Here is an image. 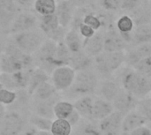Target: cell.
<instances>
[{
  "instance_id": "cell-1",
  "label": "cell",
  "mask_w": 151,
  "mask_h": 135,
  "mask_svg": "<svg viewBox=\"0 0 151 135\" xmlns=\"http://www.w3.org/2000/svg\"><path fill=\"white\" fill-rule=\"evenodd\" d=\"M35 59L31 55L21 51L12 42L7 44L1 54L0 72L4 73H15L22 70L35 67Z\"/></svg>"
},
{
  "instance_id": "cell-2",
  "label": "cell",
  "mask_w": 151,
  "mask_h": 135,
  "mask_svg": "<svg viewBox=\"0 0 151 135\" xmlns=\"http://www.w3.org/2000/svg\"><path fill=\"white\" fill-rule=\"evenodd\" d=\"M122 88L132 94L139 101L151 93V80L137 73L134 68L125 70L121 76Z\"/></svg>"
},
{
  "instance_id": "cell-3",
  "label": "cell",
  "mask_w": 151,
  "mask_h": 135,
  "mask_svg": "<svg viewBox=\"0 0 151 135\" xmlns=\"http://www.w3.org/2000/svg\"><path fill=\"white\" fill-rule=\"evenodd\" d=\"M98 84V76L95 70L88 69L76 72L74 81L66 90V93L69 96L79 99L83 96L93 95L96 92Z\"/></svg>"
},
{
  "instance_id": "cell-4",
  "label": "cell",
  "mask_w": 151,
  "mask_h": 135,
  "mask_svg": "<svg viewBox=\"0 0 151 135\" xmlns=\"http://www.w3.org/2000/svg\"><path fill=\"white\" fill-rule=\"evenodd\" d=\"M126 63L125 51L106 52L104 51L94 57L93 67L96 74L104 77H111Z\"/></svg>"
},
{
  "instance_id": "cell-5",
  "label": "cell",
  "mask_w": 151,
  "mask_h": 135,
  "mask_svg": "<svg viewBox=\"0 0 151 135\" xmlns=\"http://www.w3.org/2000/svg\"><path fill=\"white\" fill-rule=\"evenodd\" d=\"M47 38L38 29H34L12 35V43L21 51L34 56Z\"/></svg>"
},
{
  "instance_id": "cell-6",
  "label": "cell",
  "mask_w": 151,
  "mask_h": 135,
  "mask_svg": "<svg viewBox=\"0 0 151 135\" xmlns=\"http://www.w3.org/2000/svg\"><path fill=\"white\" fill-rule=\"evenodd\" d=\"M57 50V42L52 40L46 39L39 50L34 54L35 62L37 63V66L48 74L51 73L56 68L55 65V54Z\"/></svg>"
},
{
  "instance_id": "cell-7",
  "label": "cell",
  "mask_w": 151,
  "mask_h": 135,
  "mask_svg": "<svg viewBox=\"0 0 151 135\" xmlns=\"http://www.w3.org/2000/svg\"><path fill=\"white\" fill-rule=\"evenodd\" d=\"M38 29L47 39L52 40L57 43L64 42L65 35L67 32V29L60 26L56 14L38 17Z\"/></svg>"
},
{
  "instance_id": "cell-8",
  "label": "cell",
  "mask_w": 151,
  "mask_h": 135,
  "mask_svg": "<svg viewBox=\"0 0 151 135\" xmlns=\"http://www.w3.org/2000/svg\"><path fill=\"white\" fill-rule=\"evenodd\" d=\"M76 72L69 65L56 67L51 73L50 82L57 91H66L73 83Z\"/></svg>"
},
{
  "instance_id": "cell-9",
  "label": "cell",
  "mask_w": 151,
  "mask_h": 135,
  "mask_svg": "<svg viewBox=\"0 0 151 135\" xmlns=\"http://www.w3.org/2000/svg\"><path fill=\"white\" fill-rule=\"evenodd\" d=\"M38 27V17L35 12L21 11L12 21L8 32L13 35L16 34L30 31Z\"/></svg>"
},
{
  "instance_id": "cell-10",
  "label": "cell",
  "mask_w": 151,
  "mask_h": 135,
  "mask_svg": "<svg viewBox=\"0 0 151 135\" xmlns=\"http://www.w3.org/2000/svg\"><path fill=\"white\" fill-rule=\"evenodd\" d=\"M25 126V119L21 113L8 111L0 125V135H19Z\"/></svg>"
},
{
  "instance_id": "cell-11",
  "label": "cell",
  "mask_w": 151,
  "mask_h": 135,
  "mask_svg": "<svg viewBox=\"0 0 151 135\" xmlns=\"http://www.w3.org/2000/svg\"><path fill=\"white\" fill-rule=\"evenodd\" d=\"M127 49L128 44L116 29L115 22L109 26L105 31H104V51H126Z\"/></svg>"
},
{
  "instance_id": "cell-12",
  "label": "cell",
  "mask_w": 151,
  "mask_h": 135,
  "mask_svg": "<svg viewBox=\"0 0 151 135\" xmlns=\"http://www.w3.org/2000/svg\"><path fill=\"white\" fill-rule=\"evenodd\" d=\"M138 104L139 100L124 88H119L117 96L112 101L114 111L124 115L135 111L138 107Z\"/></svg>"
},
{
  "instance_id": "cell-13",
  "label": "cell",
  "mask_w": 151,
  "mask_h": 135,
  "mask_svg": "<svg viewBox=\"0 0 151 135\" xmlns=\"http://www.w3.org/2000/svg\"><path fill=\"white\" fill-rule=\"evenodd\" d=\"M21 11L13 0H0V28L8 31L12 21Z\"/></svg>"
},
{
  "instance_id": "cell-14",
  "label": "cell",
  "mask_w": 151,
  "mask_h": 135,
  "mask_svg": "<svg viewBox=\"0 0 151 135\" xmlns=\"http://www.w3.org/2000/svg\"><path fill=\"white\" fill-rule=\"evenodd\" d=\"M124 114L113 111L111 115L99 121L98 127L103 135H120Z\"/></svg>"
},
{
  "instance_id": "cell-15",
  "label": "cell",
  "mask_w": 151,
  "mask_h": 135,
  "mask_svg": "<svg viewBox=\"0 0 151 135\" xmlns=\"http://www.w3.org/2000/svg\"><path fill=\"white\" fill-rule=\"evenodd\" d=\"M76 9L77 8L74 6V4L69 0L58 1L55 14L62 27L65 29L70 27Z\"/></svg>"
},
{
  "instance_id": "cell-16",
  "label": "cell",
  "mask_w": 151,
  "mask_h": 135,
  "mask_svg": "<svg viewBox=\"0 0 151 135\" xmlns=\"http://www.w3.org/2000/svg\"><path fill=\"white\" fill-rule=\"evenodd\" d=\"M127 14L132 18L135 27L151 25V0H141L140 4Z\"/></svg>"
},
{
  "instance_id": "cell-17",
  "label": "cell",
  "mask_w": 151,
  "mask_h": 135,
  "mask_svg": "<svg viewBox=\"0 0 151 135\" xmlns=\"http://www.w3.org/2000/svg\"><path fill=\"white\" fill-rule=\"evenodd\" d=\"M57 95L48 100L44 101H37V100H33L31 103V108L33 111L32 114L37 115L39 117L48 118L50 120L55 119L54 116V106L55 104L58 102L57 98Z\"/></svg>"
},
{
  "instance_id": "cell-18",
  "label": "cell",
  "mask_w": 151,
  "mask_h": 135,
  "mask_svg": "<svg viewBox=\"0 0 151 135\" xmlns=\"http://www.w3.org/2000/svg\"><path fill=\"white\" fill-rule=\"evenodd\" d=\"M125 55L126 63L130 67H133L141 60L151 57V42L128 48L125 51Z\"/></svg>"
},
{
  "instance_id": "cell-19",
  "label": "cell",
  "mask_w": 151,
  "mask_h": 135,
  "mask_svg": "<svg viewBox=\"0 0 151 135\" xmlns=\"http://www.w3.org/2000/svg\"><path fill=\"white\" fill-rule=\"evenodd\" d=\"M148 118L143 116L138 111H133L124 116L122 121L121 134L122 135H128L134 130L145 126L147 124Z\"/></svg>"
},
{
  "instance_id": "cell-20",
  "label": "cell",
  "mask_w": 151,
  "mask_h": 135,
  "mask_svg": "<svg viewBox=\"0 0 151 135\" xmlns=\"http://www.w3.org/2000/svg\"><path fill=\"white\" fill-rule=\"evenodd\" d=\"M83 51L92 58L104 52V31H98L92 37L84 39Z\"/></svg>"
},
{
  "instance_id": "cell-21",
  "label": "cell",
  "mask_w": 151,
  "mask_h": 135,
  "mask_svg": "<svg viewBox=\"0 0 151 135\" xmlns=\"http://www.w3.org/2000/svg\"><path fill=\"white\" fill-rule=\"evenodd\" d=\"M114 111L112 103L95 96L92 107V121H101Z\"/></svg>"
},
{
  "instance_id": "cell-22",
  "label": "cell",
  "mask_w": 151,
  "mask_h": 135,
  "mask_svg": "<svg viewBox=\"0 0 151 135\" xmlns=\"http://www.w3.org/2000/svg\"><path fill=\"white\" fill-rule=\"evenodd\" d=\"M151 42V25L136 26L129 35L128 48Z\"/></svg>"
},
{
  "instance_id": "cell-23",
  "label": "cell",
  "mask_w": 151,
  "mask_h": 135,
  "mask_svg": "<svg viewBox=\"0 0 151 135\" xmlns=\"http://www.w3.org/2000/svg\"><path fill=\"white\" fill-rule=\"evenodd\" d=\"M94 58L88 56L83 50L75 54H72L69 66H71L75 72L92 69Z\"/></svg>"
},
{
  "instance_id": "cell-24",
  "label": "cell",
  "mask_w": 151,
  "mask_h": 135,
  "mask_svg": "<svg viewBox=\"0 0 151 135\" xmlns=\"http://www.w3.org/2000/svg\"><path fill=\"white\" fill-rule=\"evenodd\" d=\"M95 96L93 95L81 97L73 103L74 109L83 119L92 121V107Z\"/></svg>"
},
{
  "instance_id": "cell-25",
  "label": "cell",
  "mask_w": 151,
  "mask_h": 135,
  "mask_svg": "<svg viewBox=\"0 0 151 135\" xmlns=\"http://www.w3.org/2000/svg\"><path fill=\"white\" fill-rule=\"evenodd\" d=\"M115 27L118 32L122 35L126 42L128 44L129 35L133 32V30L135 27L134 22L132 19V18L127 15L122 13L119 17H118L115 20Z\"/></svg>"
},
{
  "instance_id": "cell-26",
  "label": "cell",
  "mask_w": 151,
  "mask_h": 135,
  "mask_svg": "<svg viewBox=\"0 0 151 135\" xmlns=\"http://www.w3.org/2000/svg\"><path fill=\"white\" fill-rule=\"evenodd\" d=\"M83 38L78 31L69 28L65 35L64 42L72 54H75L83 50Z\"/></svg>"
},
{
  "instance_id": "cell-27",
  "label": "cell",
  "mask_w": 151,
  "mask_h": 135,
  "mask_svg": "<svg viewBox=\"0 0 151 135\" xmlns=\"http://www.w3.org/2000/svg\"><path fill=\"white\" fill-rule=\"evenodd\" d=\"M96 89H98L99 97L112 103L119 90V88L118 84L114 81L110 80H104L100 84H98Z\"/></svg>"
},
{
  "instance_id": "cell-28",
  "label": "cell",
  "mask_w": 151,
  "mask_h": 135,
  "mask_svg": "<svg viewBox=\"0 0 151 135\" xmlns=\"http://www.w3.org/2000/svg\"><path fill=\"white\" fill-rule=\"evenodd\" d=\"M58 0H35L33 9L38 17L55 14Z\"/></svg>"
},
{
  "instance_id": "cell-29",
  "label": "cell",
  "mask_w": 151,
  "mask_h": 135,
  "mask_svg": "<svg viewBox=\"0 0 151 135\" xmlns=\"http://www.w3.org/2000/svg\"><path fill=\"white\" fill-rule=\"evenodd\" d=\"M49 80H50V77L45 71H43L42 69L39 67H35L33 68L31 72L30 80H29V83H28L27 90L32 96V94L40 84L49 81Z\"/></svg>"
},
{
  "instance_id": "cell-30",
  "label": "cell",
  "mask_w": 151,
  "mask_h": 135,
  "mask_svg": "<svg viewBox=\"0 0 151 135\" xmlns=\"http://www.w3.org/2000/svg\"><path fill=\"white\" fill-rule=\"evenodd\" d=\"M71 135H103L98 126H96L92 121L81 119L79 124L73 127Z\"/></svg>"
},
{
  "instance_id": "cell-31",
  "label": "cell",
  "mask_w": 151,
  "mask_h": 135,
  "mask_svg": "<svg viewBox=\"0 0 151 135\" xmlns=\"http://www.w3.org/2000/svg\"><path fill=\"white\" fill-rule=\"evenodd\" d=\"M57 90L50 82V80L43 82L40 84L34 93L32 94L33 100H37V101H44L48 100L57 95Z\"/></svg>"
},
{
  "instance_id": "cell-32",
  "label": "cell",
  "mask_w": 151,
  "mask_h": 135,
  "mask_svg": "<svg viewBox=\"0 0 151 135\" xmlns=\"http://www.w3.org/2000/svg\"><path fill=\"white\" fill-rule=\"evenodd\" d=\"M72 53L66 47L64 42L57 43V50L55 54V65L56 67L69 65Z\"/></svg>"
},
{
  "instance_id": "cell-33",
  "label": "cell",
  "mask_w": 151,
  "mask_h": 135,
  "mask_svg": "<svg viewBox=\"0 0 151 135\" xmlns=\"http://www.w3.org/2000/svg\"><path fill=\"white\" fill-rule=\"evenodd\" d=\"M74 106L68 101H58L54 106L55 119H67L74 111Z\"/></svg>"
},
{
  "instance_id": "cell-34",
  "label": "cell",
  "mask_w": 151,
  "mask_h": 135,
  "mask_svg": "<svg viewBox=\"0 0 151 135\" xmlns=\"http://www.w3.org/2000/svg\"><path fill=\"white\" fill-rule=\"evenodd\" d=\"M73 126L66 119H54L50 127L52 135H71Z\"/></svg>"
},
{
  "instance_id": "cell-35",
  "label": "cell",
  "mask_w": 151,
  "mask_h": 135,
  "mask_svg": "<svg viewBox=\"0 0 151 135\" xmlns=\"http://www.w3.org/2000/svg\"><path fill=\"white\" fill-rule=\"evenodd\" d=\"M53 120L39 117L35 114H31L28 118V124L35 127L38 131H50V127Z\"/></svg>"
},
{
  "instance_id": "cell-36",
  "label": "cell",
  "mask_w": 151,
  "mask_h": 135,
  "mask_svg": "<svg viewBox=\"0 0 151 135\" xmlns=\"http://www.w3.org/2000/svg\"><path fill=\"white\" fill-rule=\"evenodd\" d=\"M119 0H96V5H97L98 9L111 13H116L119 11Z\"/></svg>"
},
{
  "instance_id": "cell-37",
  "label": "cell",
  "mask_w": 151,
  "mask_h": 135,
  "mask_svg": "<svg viewBox=\"0 0 151 135\" xmlns=\"http://www.w3.org/2000/svg\"><path fill=\"white\" fill-rule=\"evenodd\" d=\"M132 68H134L137 73L145 76L151 80V57L141 60Z\"/></svg>"
},
{
  "instance_id": "cell-38",
  "label": "cell",
  "mask_w": 151,
  "mask_h": 135,
  "mask_svg": "<svg viewBox=\"0 0 151 135\" xmlns=\"http://www.w3.org/2000/svg\"><path fill=\"white\" fill-rule=\"evenodd\" d=\"M16 91H12L6 88L0 89V104L3 106H10L16 100Z\"/></svg>"
},
{
  "instance_id": "cell-39",
  "label": "cell",
  "mask_w": 151,
  "mask_h": 135,
  "mask_svg": "<svg viewBox=\"0 0 151 135\" xmlns=\"http://www.w3.org/2000/svg\"><path fill=\"white\" fill-rule=\"evenodd\" d=\"M138 111L141 112L147 118H151V97H146L142 100L139 101L138 104Z\"/></svg>"
},
{
  "instance_id": "cell-40",
  "label": "cell",
  "mask_w": 151,
  "mask_h": 135,
  "mask_svg": "<svg viewBox=\"0 0 151 135\" xmlns=\"http://www.w3.org/2000/svg\"><path fill=\"white\" fill-rule=\"evenodd\" d=\"M77 31H78V33L81 34V36L83 39L90 38V37H92L96 33L93 28H91L90 27H88V26H87V25H85L83 23L78 27Z\"/></svg>"
},
{
  "instance_id": "cell-41",
  "label": "cell",
  "mask_w": 151,
  "mask_h": 135,
  "mask_svg": "<svg viewBox=\"0 0 151 135\" xmlns=\"http://www.w3.org/2000/svg\"><path fill=\"white\" fill-rule=\"evenodd\" d=\"M69 1H71L76 8H81V7L92 6L96 4V0H69Z\"/></svg>"
},
{
  "instance_id": "cell-42",
  "label": "cell",
  "mask_w": 151,
  "mask_h": 135,
  "mask_svg": "<svg viewBox=\"0 0 151 135\" xmlns=\"http://www.w3.org/2000/svg\"><path fill=\"white\" fill-rule=\"evenodd\" d=\"M17 5L22 10H27V9H30V8H33V4H34V2L35 0H13Z\"/></svg>"
},
{
  "instance_id": "cell-43",
  "label": "cell",
  "mask_w": 151,
  "mask_h": 135,
  "mask_svg": "<svg viewBox=\"0 0 151 135\" xmlns=\"http://www.w3.org/2000/svg\"><path fill=\"white\" fill-rule=\"evenodd\" d=\"M128 135H151V130L145 125L134 130Z\"/></svg>"
},
{
  "instance_id": "cell-44",
  "label": "cell",
  "mask_w": 151,
  "mask_h": 135,
  "mask_svg": "<svg viewBox=\"0 0 151 135\" xmlns=\"http://www.w3.org/2000/svg\"><path fill=\"white\" fill-rule=\"evenodd\" d=\"M37 132H38V130L35 127H34L33 126H31L29 124H27L24 126L23 130L21 131L19 135H36Z\"/></svg>"
},
{
  "instance_id": "cell-45",
  "label": "cell",
  "mask_w": 151,
  "mask_h": 135,
  "mask_svg": "<svg viewBox=\"0 0 151 135\" xmlns=\"http://www.w3.org/2000/svg\"><path fill=\"white\" fill-rule=\"evenodd\" d=\"M5 113H6L5 107L0 104V125H1V122H2V120H3V118H4Z\"/></svg>"
},
{
  "instance_id": "cell-46",
  "label": "cell",
  "mask_w": 151,
  "mask_h": 135,
  "mask_svg": "<svg viewBox=\"0 0 151 135\" xmlns=\"http://www.w3.org/2000/svg\"><path fill=\"white\" fill-rule=\"evenodd\" d=\"M36 135H52L49 131H38Z\"/></svg>"
},
{
  "instance_id": "cell-47",
  "label": "cell",
  "mask_w": 151,
  "mask_h": 135,
  "mask_svg": "<svg viewBox=\"0 0 151 135\" xmlns=\"http://www.w3.org/2000/svg\"><path fill=\"white\" fill-rule=\"evenodd\" d=\"M146 126L150 128L151 130V118H148V121H147V124H146Z\"/></svg>"
},
{
  "instance_id": "cell-48",
  "label": "cell",
  "mask_w": 151,
  "mask_h": 135,
  "mask_svg": "<svg viewBox=\"0 0 151 135\" xmlns=\"http://www.w3.org/2000/svg\"><path fill=\"white\" fill-rule=\"evenodd\" d=\"M3 88V87H2V85H1V83H0V89H2Z\"/></svg>"
},
{
  "instance_id": "cell-49",
  "label": "cell",
  "mask_w": 151,
  "mask_h": 135,
  "mask_svg": "<svg viewBox=\"0 0 151 135\" xmlns=\"http://www.w3.org/2000/svg\"><path fill=\"white\" fill-rule=\"evenodd\" d=\"M1 54H2V52L0 51V59H1Z\"/></svg>"
},
{
  "instance_id": "cell-50",
  "label": "cell",
  "mask_w": 151,
  "mask_h": 135,
  "mask_svg": "<svg viewBox=\"0 0 151 135\" xmlns=\"http://www.w3.org/2000/svg\"><path fill=\"white\" fill-rule=\"evenodd\" d=\"M58 1H60V0H58Z\"/></svg>"
}]
</instances>
